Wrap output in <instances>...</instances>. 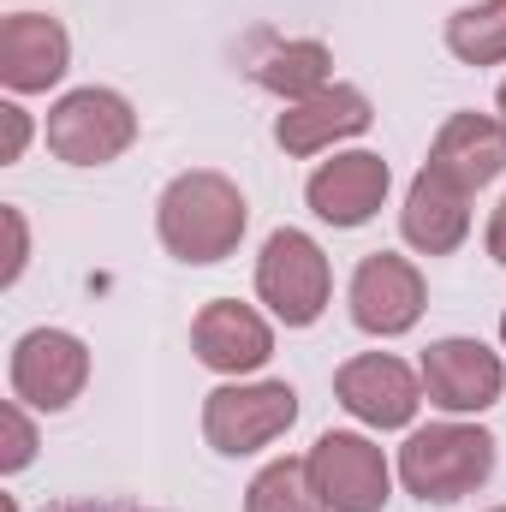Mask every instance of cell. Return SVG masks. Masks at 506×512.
I'll return each instance as SVG.
<instances>
[{
    "mask_svg": "<svg viewBox=\"0 0 506 512\" xmlns=\"http://www.w3.org/2000/svg\"><path fill=\"white\" fill-rule=\"evenodd\" d=\"M465 203H471V191L459 179H447L441 167H423L417 185H411V197H405V239L423 256H447L465 239V227H471Z\"/></svg>",
    "mask_w": 506,
    "mask_h": 512,
    "instance_id": "7c38bea8",
    "label": "cell"
},
{
    "mask_svg": "<svg viewBox=\"0 0 506 512\" xmlns=\"http://www.w3.org/2000/svg\"><path fill=\"white\" fill-rule=\"evenodd\" d=\"M245 239V197L221 173H185L161 197V245L185 262H221Z\"/></svg>",
    "mask_w": 506,
    "mask_h": 512,
    "instance_id": "6da1fadb",
    "label": "cell"
},
{
    "mask_svg": "<svg viewBox=\"0 0 506 512\" xmlns=\"http://www.w3.org/2000/svg\"><path fill=\"white\" fill-rule=\"evenodd\" d=\"M423 316V274L405 256L376 251L352 274V322L364 334H405Z\"/></svg>",
    "mask_w": 506,
    "mask_h": 512,
    "instance_id": "ba28073f",
    "label": "cell"
},
{
    "mask_svg": "<svg viewBox=\"0 0 506 512\" xmlns=\"http://www.w3.org/2000/svg\"><path fill=\"white\" fill-rule=\"evenodd\" d=\"M501 340H506V316H501Z\"/></svg>",
    "mask_w": 506,
    "mask_h": 512,
    "instance_id": "484cf974",
    "label": "cell"
},
{
    "mask_svg": "<svg viewBox=\"0 0 506 512\" xmlns=\"http://www.w3.org/2000/svg\"><path fill=\"white\" fill-rule=\"evenodd\" d=\"M429 167H441L447 179H459L465 191L489 185L506 167V126L501 120H483V114H453L441 137H435V155Z\"/></svg>",
    "mask_w": 506,
    "mask_h": 512,
    "instance_id": "2e32d148",
    "label": "cell"
},
{
    "mask_svg": "<svg viewBox=\"0 0 506 512\" xmlns=\"http://www.w3.org/2000/svg\"><path fill=\"white\" fill-rule=\"evenodd\" d=\"M304 465H310V483H316L322 507L381 512V501H387V459L364 435H322Z\"/></svg>",
    "mask_w": 506,
    "mask_h": 512,
    "instance_id": "8992f818",
    "label": "cell"
},
{
    "mask_svg": "<svg viewBox=\"0 0 506 512\" xmlns=\"http://www.w3.org/2000/svg\"><path fill=\"white\" fill-rule=\"evenodd\" d=\"M501 114H506V84H501Z\"/></svg>",
    "mask_w": 506,
    "mask_h": 512,
    "instance_id": "d4e9b609",
    "label": "cell"
},
{
    "mask_svg": "<svg viewBox=\"0 0 506 512\" xmlns=\"http://www.w3.org/2000/svg\"><path fill=\"white\" fill-rule=\"evenodd\" d=\"M489 251H495V262H506V203L495 209V221H489Z\"/></svg>",
    "mask_w": 506,
    "mask_h": 512,
    "instance_id": "603a6c76",
    "label": "cell"
},
{
    "mask_svg": "<svg viewBox=\"0 0 506 512\" xmlns=\"http://www.w3.org/2000/svg\"><path fill=\"white\" fill-rule=\"evenodd\" d=\"M0 423H6V453H0V465H6V471H24V465H30V453H36V435H30V423H24V411H18V405H6V411H0Z\"/></svg>",
    "mask_w": 506,
    "mask_h": 512,
    "instance_id": "ffe728a7",
    "label": "cell"
},
{
    "mask_svg": "<svg viewBox=\"0 0 506 512\" xmlns=\"http://www.w3.org/2000/svg\"><path fill=\"white\" fill-rule=\"evenodd\" d=\"M364 126H370V102H364L358 90L334 84V90H316V96L292 102V108L280 114L274 137H280L286 155H316L322 143H334V137H358Z\"/></svg>",
    "mask_w": 506,
    "mask_h": 512,
    "instance_id": "5bb4252c",
    "label": "cell"
},
{
    "mask_svg": "<svg viewBox=\"0 0 506 512\" xmlns=\"http://www.w3.org/2000/svg\"><path fill=\"white\" fill-rule=\"evenodd\" d=\"M131 137H137V114L126 108V96H114V90H72L48 114V149L60 161H78V167L114 161Z\"/></svg>",
    "mask_w": 506,
    "mask_h": 512,
    "instance_id": "277c9868",
    "label": "cell"
},
{
    "mask_svg": "<svg viewBox=\"0 0 506 512\" xmlns=\"http://www.w3.org/2000/svg\"><path fill=\"white\" fill-rule=\"evenodd\" d=\"M423 387L447 411H483L501 399V358L477 340H441L423 352Z\"/></svg>",
    "mask_w": 506,
    "mask_h": 512,
    "instance_id": "9c48e42d",
    "label": "cell"
},
{
    "mask_svg": "<svg viewBox=\"0 0 506 512\" xmlns=\"http://www.w3.org/2000/svg\"><path fill=\"white\" fill-rule=\"evenodd\" d=\"M256 292H262V304H268L286 328H304V322H316L322 304H328V256L316 251V239L280 227V233L262 245Z\"/></svg>",
    "mask_w": 506,
    "mask_h": 512,
    "instance_id": "3957f363",
    "label": "cell"
},
{
    "mask_svg": "<svg viewBox=\"0 0 506 512\" xmlns=\"http://www.w3.org/2000/svg\"><path fill=\"white\" fill-rule=\"evenodd\" d=\"M0 221H6V239H12V256H6V268H0V280L12 286V280H18V268H24V221H18V209H6Z\"/></svg>",
    "mask_w": 506,
    "mask_h": 512,
    "instance_id": "7402d4cb",
    "label": "cell"
},
{
    "mask_svg": "<svg viewBox=\"0 0 506 512\" xmlns=\"http://www.w3.org/2000/svg\"><path fill=\"white\" fill-rule=\"evenodd\" d=\"M60 512H96V507H60Z\"/></svg>",
    "mask_w": 506,
    "mask_h": 512,
    "instance_id": "cb8c5ba5",
    "label": "cell"
},
{
    "mask_svg": "<svg viewBox=\"0 0 506 512\" xmlns=\"http://www.w3.org/2000/svg\"><path fill=\"white\" fill-rule=\"evenodd\" d=\"M245 512H328V507H322V495H316V483H310V465L280 459V465H268L251 483Z\"/></svg>",
    "mask_w": 506,
    "mask_h": 512,
    "instance_id": "d6986e66",
    "label": "cell"
},
{
    "mask_svg": "<svg viewBox=\"0 0 506 512\" xmlns=\"http://www.w3.org/2000/svg\"><path fill=\"white\" fill-rule=\"evenodd\" d=\"M495 471V441L483 429H465V423H435V429H417L399 453V477L411 495L423 501H459L471 495L483 477Z\"/></svg>",
    "mask_w": 506,
    "mask_h": 512,
    "instance_id": "7a4b0ae2",
    "label": "cell"
},
{
    "mask_svg": "<svg viewBox=\"0 0 506 512\" xmlns=\"http://www.w3.org/2000/svg\"><path fill=\"white\" fill-rule=\"evenodd\" d=\"M340 405L352 411V417H364V423H376V429H399V423H411V411H417V376L399 364V358H352L346 370H340Z\"/></svg>",
    "mask_w": 506,
    "mask_h": 512,
    "instance_id": "8fae6325",
    "label": "cell"
},
{
    "mask_svg": "<svg viewBox=\"0 0 506 512\" xmlns=\"http://www.w3.org/2000/svg\"><path fill=\"white\" fill-rule=\"evenodd\" d=\"M447 48L471 66H495L506 60V0H483L447 18Z\"/></svg>",
    "mask_w": 506,
    "mask_h": 512,
    "instance_id": "ac0fdd59",
    "label": "cell"
},
{
    "mask_svg": "<svg viewBox=\"0 0 506 512\" xmlns=\"http://www.w3.org/2000/svg\"><path fill=\"white\" fill-rule=\"evenodd\" d=\"M191 340H197V358H203L209 370H227V376L256 370V364L274 352L268 322L256 316L251 304H209V310L197 316Z\"/></svg>",
    "mask_w": 506,
    "mask_h": 512,
    "instance_id": "9a60e30c",
    "label": "cell"
},
{
    "mask_svg": "<svg viewBox=\"0 0 506 512\" xmlns=\"http://www.w3.org/2000/svg\"><path fill=\"white\" fill-rule=\"evenodd\" d=\"M292 417H298V393L286 382L221 387L203 405V435L221 453H256L262 441H274L280 429H292Z\"/></svg>",
    "mask_w": 506,
    "mask_h": 512,
    "instance_id": "5b68a950",
    "label": "cell"
},
{
    "mask_svg": "<svg viewBox=\"0 0 506 512\" xmlns=\"http://www.w3.org/2000/svg\"><path fill=\"white\" fill-rule=\"evenodd\" d=\"M66 72V30L42 12H12L0 24V78L12 90H48Z\"/></svg>",
    "mask_w": 506,
    "mask_h": 512,
    "instance_id": "4fadbf2b",
    "label": "cell"
},
{
    "mask_svg": "<svg viewBox=\"0 0 506 512\" xmlns=\"http://www.w3.org/2000/svg\"><path fill=\"white\" fill-rule=\"evenodd\" d=\"M387 197V161L381 155H334L310 173V209L334 227H364Z\"/></svg>",
    "mask_w": 506,
    "mask_h": 512,
    "instance_id": "30bf717a",
    "label": "cell"
},
{
    "mask_svg": "<svg viewBox=\"0 0 506 512\" xmlns=\"http://www.w3.org/2000/svg\"><path fill=\"white\" fill-rule=\"evenodd\" d=\"M84 376H90V352H84L72 334H60V328H36V334H24L18 352H12V393H18L24 405H36V411L72 405L78 387H84Z\"/></svg>",
    "mask_w": 506,
    "mask_h": 512,
    "instance_id": "52a82bcc",
    "label": "cell"
},
{
    "mask_svg": "<svg viewBox=\"0 0 506 512\" xmlns=\"http://www.w3.org/2000/svg\"><path fill=\"white\" fill-rule=\"evenodd\" d=\"M24 137H30L24 108H0V161H18L24 155Z\"/></svg>",
    "mask_w": 506,
    "mask_h": 512,
    "instance_id": "44dd1931",
    "label": "cell"
},
{
    "mask_svg": "<svg viewBox=\"0 0 506 512\" xmlns=\"http://www.w3.org/2000/svg\"><path fill=\"white\" fill-rule=\"evenodd\" d=\"M256 84H268L286 102H304L316 90H328V48L322 42H268L251 60Z\"/></svg>",
    "mask_w": 506,
    "mask_h": 512,
    "instance_id": "e0dca14e",
    "label": "cell"
}]
</instances>
